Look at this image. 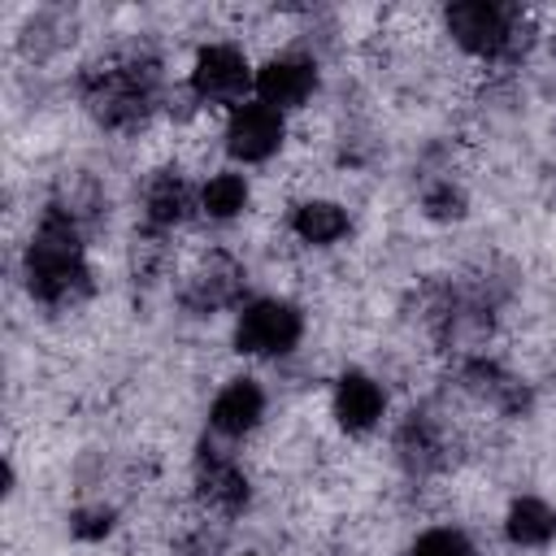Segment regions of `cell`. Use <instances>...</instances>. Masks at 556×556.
<instances>
[{"instance_id": "277c9868", "label": "cell", "mask_w": 556, "mask_h": 556, "mask_svg": "<svg viewBox=\"0 0 556 556\" xmlns=\"http://www.w3.org/2000/svg\"><path fill=\"white\" fill-rule=\"evenodd\" d=\"M300 308L287 304V300H252L243 313H239V326H235V343L239 352L248 356H282L300 343Z\"/></svg>"}, {"instance_id": "30bf717a", "label": "cell", "mask_w": 556, "mask_h": 556, "mask_svg": "<svg viewBox=\"0 0 556 556\" xmlns=\"http://www.w3.org/2000/svg\"><path fill=\"white\" fill-rule=\"evenodd\" d=\"M239 287H243V269H239L235 261H226V256H213L208 265H200V269L187 278L182 300H187L195 313H208V308L230 304V300L239 295Z\"/></svg>"}, {"instance_id": "7a4b0ae2", "label": "cell", "mask_w": 556, "mask_h": 556, "mask_svg": "<svg viewBox=\"0 0 556 556\" xmlns=\"http://www.w3.org/2000/svg\"><path fill=\"white\" fill-rule=\"evenodd\" d=\"M156 100V65L152 61H122L96 74L91 83V109L109 126L143 122V113Z\"/></svg>"}, {"instance_id": "4fadbf2b", "label": "cell", "mask_w": 556, "mask_h": 556, "mask_svg": "<svg viewBox=\"0 0 556 556\" xmlns=\"http://www.w3.org/2000/svg\"><path fill=\"white\" fill-rule=\"evenodd\" d=\"M508 539L517 547H543L552 534H556V513L543 504V500H517L508 508V521H504Z\"/></svg>"}, {"instance_id": "ac0fdd59", "label": "cell", "mask_w": 556, "mask_h": 556, "mask_svg": "<svg viewBox=\"0 0 556 556\" xmlns=\"http://www.w3.org/2000/svg\"><path fill=\"white\" fill-rule=\"evenodd\" d=\"M113 526V513L109 508H91V513H74V534L83 539H96V534H109Z\"/></svg>"}, {"instance_id": "7c38bea8", "label": "cell", "mask_w": 556, "mask_h": 556, "mask_svg": "<svg viewBox=\"0 0 556 556\" xmlns=\"http://www.w3.org/2000/svg\"><path fill=\"white\" fill-rule=\"evenodd\" d=\"M291 226H295V235H300L304 243L326 248V243H334V239L348 230V213H343L334 200H308V204L295 208Z\"/></svg>"}, {"instance_id": "3957f363", "label": "cell", "mask_w": 556, "mask_h": 556, "mask_svg": "<svg viewBox=\"0 0 556 556\" xmlns=\"http://www.w3.org/2000/svg\"><path fill=\"white\" fill-rule=\"evenodd\" d=\"M447 30L460 48L478 52V56H513L517 48H526L521 39V17L513 9L486 4V0H460L447 9Z\"/></svg>"}, {"instance_id": "9a60e30c", "label": "cell", "mask_w": 556, "mask_h": 556, "mask_svg": "<svg viewBox=\"0 0 556 556\" xmlns=\"http://www.w3.org/2000/svg\"><path fill=\"white\" fill-rule=\"evenodd\" d=\"M243 204H248V182H243V174H230V169L213 174V178L204 182V191H200V208H204L208 217H217V222L243 213Z\"/></svg>"}, {"instance_id": "6da1fadb", "label": "cell", "mask_w": 556, "mask_h": 556, "mask_svg": "<svg viewBox=\"0 0 556 556\" xmlns=\"http://www.w3.org/2000/svg\"><path fill=\"white\" fill-rule=\"evenodd\" d=\"M26 282H30V295H39L43 304H56V308L61 304H78L91 291V274H87V261H83L78 226L61 204L48 208L39 235L30 239Z\"/></svg>"}, {"instance_id": "5b68a950", "label": "cell", "mask_w": 556, "mask_h": 556, "mask_svg": "<svg viewBox=\"0 0 556 556\" xmlns=\"http://www.w3.org/2000/svg\"><path fill=\"white\" fill-rule=\"evenodd\" d=\"M248 83H252V70H248L243 52L230 48V43H208V48L195 56V65H191V91H195L200 100H208V104H230V100H239V96L248 91Z\"/></svg>"}, {"instance_id": "e0dca14e", "label": "cell", "mask_w": 556, "mask_h": 556, "mask_svg": "<svg viewBox=\"0 0 556 556\" xmlns=\"http://www.w3.org/2000/svg\"><path fill=\"white\" fill-rule=\"evenodd\" d=\"M426 208H430V217H460L465 213V195L456 187H439V191L426 195Z\"/></svg>"}, {"instance_id": "5bb4252c", "label": "cell", "mask_w": 556, "mask_h": 556, "mask_svg": "<svg viewBox=\"0 0 556 556\" xmlns=\"http://www.w3.org/2000/svg\"><path fill=\"white\" fill-rule=\"evenodd\" d=\"M148 222L152 226H174V222H182V213H187V204H191V195H187V182L178 178V174H156L152 182H148Z\"/></svg>"}, {"instance_id": "8fae6325", "label": "cell", "mask_w": 556, "mask_h": 556, "mask_svg": "<svg viewBox=\"0 0 556 556\" xmlns=\"http://www.w3.org/2000/svg\"><path fill=\"white\" fill-rule=\"evenodd\" d=\"M195 482H200V495L222 513H239L248 504V478L230 456L204 452L195 465Z\"/></svg>"}, {"instance_id": "9c48e42d", "label": "cell", "mask_w": 556, "mask_h": 556, "mask_svg": "<svg viewBox=\"0 0 556 556\" xmlns=\"http://www.w3.org/2000/svg\"><path fill=\"white\" fill-rule=\"evenodd\" d=\"M334 417H339V426L352 430V434L369 430V426L382 417V387H378L369 374H361V369L343 374L339 387H334Z\"/></svg>"}, {"instance_id": "8992f818", "label": "cell", "mask_w": 556, "mask_h": 556, "mask_svg": "<svg viewBox=\"0 0 556 556\" xmlns=\"http://www.w3.org/2000/svg\"><path fill=\"white\" fill-rule=\"evenodd\" d=\"M282 143V113L269 104H239L226 122V148L239 161H265Z\"/></svg>"}, {"instance_id": "52a82bcc", "label": "cell", "mask_w": 556, "mask_h": 556, "mask_svg": "<svg viewBox=\"0 0 556 556\" xmlns=\"http://www.w3.org/2000/svg\"><path fill=\"white\" fill-rule=\"evenodd\" d=\"M313 87H317V70L304 56H274L256 70V96H261V104H269L278 113L304 104L313 96Z\"/></svg>"}, {"instance_id": "ba28073f", "label": "cell", "mask_w": 556, "mask_h": 556, "mask_svg": "<svg viewBox=\"0 0 556 556\" xmlns=\"http://www.w3.org/2000/svg\"><path fill=\"white\" fill-rule=\"evenodd\" d=\"M261 413H265V395H261V387H256L252 378H235V382H226V387L217 391L208 421H213L217 434L239 439V434H248V430L261 421Z\"/></svg>"}, {"instance_id": "2e32d148", "label": "cell", "mask_w": 556, "mask_h": 556, "mask_svg": "<svg viewBox=\"0 0 556 556\" xmlns=\"http://www.w3.org/2000/svg\"><path fill=\"white\" fill-rule=\"evenodd\" d=\"M408 556H473V547H469V539H465L460 530L439 526V530H426V534L413 543Z\"/></svg>"}, {"instance_id": "d6986e66", "label": "cell", "mask_w": 556, "mask_h": 556, "mask_svg": "<svg viewBox=\"0 0 556 556\" xmlns=\"http://www.w3.org/2000/svg\"><path fill=\"white\" fill-rule=\"evenodd\" d=\"M248 556H261V552H248Z\"/></svg>"}]
</instances>
